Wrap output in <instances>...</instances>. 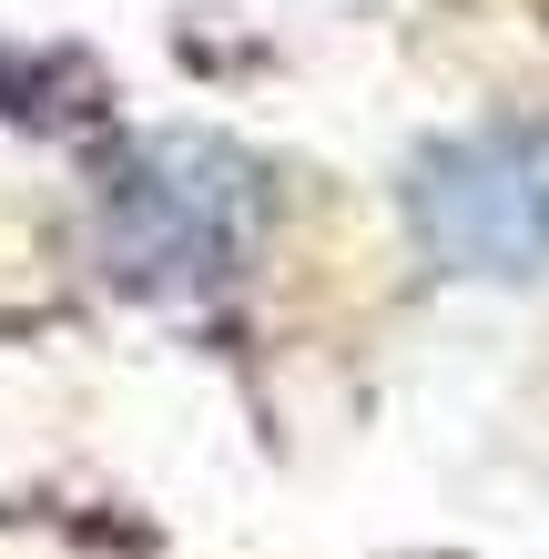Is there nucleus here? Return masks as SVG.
<instances>
[{
  "label": "nucleus",
  "mask_w": 549,
  "mask_h": 559,
  "mask_svg": "<svg viewBox=\"0 0 549 559\" xmlns=\"http://www.w3.org/2000/svg\"><path fill=\"white\" fill-rule=\"evenodd\" d=\"M407 235L438 275H549V112L468 122L407 163Z\"/></svg>",
  "instance_id": "1"
},
{
  "label": "nucleus",
  "mask_w": 549,
  "mask_h": 559,
  "mask_svg": "<svg viewBox=\"0 0 549 559\" xmlns=\"http://www.w3.org/2000/svg\"><path fill=\"white\" fill-rule=\"evenodd\" d=\"M254 245V183L214 143H143L103 193V254L122 285H224Z\"/></svg>",
  "instance_id": "2"
}]
</instances>
